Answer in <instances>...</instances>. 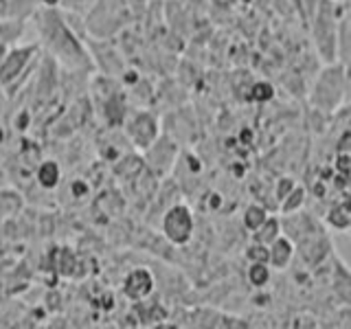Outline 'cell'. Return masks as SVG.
I'll list each match as a JSON object with an SVG mask.
<instances>
[{"label": "cell", "instance_id": "e0dca14e", "mask_svg": "<svg viewBox=\"0 0 351 329\" xmlns=\"http://www.w3.org/2000/svg\"><path fill=\"white\" fill-rule=\"evenodd\" d=\"M336 167H338L340 171H343V175H347V173H349V154H340Z\"/></svg>", "mask_w": 351, "mask_h": 329}, {"label": "cell", "instance_id": "ac0fdd59", "mask_svg": "<svg viewBox=\"0 0 351 329\" xmlns=\"http://www.w3.org/2000/svg\"><path fill=\"white\" fill-rule=\"evenodd\" d=\"M0 16H7V0H0Z\"/></svg>", "mask_w": 351, "mask_h": 329}, {"label": "cell", "instance_id": "5bb4252c", "mask_svg": "<svg viewBox=\"0 0 351 329\" xmlns=\"http://www.w3.org/2000/svg\"><path fill=\"white\" fill-rule=\"evenodd\" d=\"M248 257L252 261H257V263H266L268 261V248H266V244H259V241H257V246L248 248Z\"/></svg>", "mask_w": 351, "mask_h": 329}, {"label": "cell", "instance_id": "9c48e42d", "mask_svg": "<svg viewBox=\"0 0 351 329\" xmlns=\"http://www.w3.org/2000/svg\"><path fill=\"white\" fill-rule=\"evenodd\" d=\"M263 222H266V211H263L261 206L252 204V206L246 208V215H244V224H246V228L257 230Z\"/></svg>", "mask_w": 351, "mask_h": 329}, {"label": "cell", "instance_id": "52a82bcc", "mask_svg": "<svg viewBox=\"0 0 351 329\" xmlns=\"http://www.w3.org/2000/svg\"><path fill=\"white\" fill-rule=\"evenodd\" d=\"M38 182L44 186V189H53V186L60 182V167H58V162H53V160L42 162L40 169H38Z\"/></svg>", "mask_w": 351, "mask_h": 329}, {"label": "cell", "instance_id": "7c38bea8", "mask_svg": "<svg viewBox=\"0 0 351 329\" xmlns=\"http://www.w3.org/2000/svg\"><path fill=\"white\" fill-rule=\"evenodd\" d=\"M252 99H257V101H268V99H272L274 90H272V86L268 82H259L252 86Z\"/></svg>", "mask_w": 351, "mask_h": 329}, {"label": "cell", "instance_id": "6da1fadb", "mask_svg": "<svg viewBox=\"0 0 351 329\" xmlns=\"http://www.w3.org/2000/svg\"><path fill=\"white\" fill-rule=\"evenodd\" d=\"M42 33H44V38H47V42L51 44V49L58 53L62 60H66L69 64H82L84 62L82 47L75 42V38L71 36V31L64 27V22L55 14L44 16Z\"/></svg>", "mask_w": 351, "mask_h": 329}, {"label": "cell", "instance_id": "ffe728a7", "mask_svg": "<svg viewBox=\"0 0 351 329\" xmlns=\"http://www.w3.org/2000/svg\"><path fill=\"white\" fill-rule=\"evenodd\" d=\"M42 3H44V5H49V7H53V5H58L60 0H42Z\"/></svg>", "mask_w": 351, "mask_h": 329}, {"label": "cell", "instance_id": "ba28073f", "mask_svg": "<svg viewBox=\"0 0 351 329\" xmlns=\"http://www.w3.org/2000/svg\"><path fill=\"white\" fill-rule=\"evenodd\" d=\"M329 224H332L334 228H340V230L349 228V224H351L349 202H340L332 208V213H329Z\"/></svg>", "mask_w": 351, "mask_h": 329}, {"label": "cell", "instance_id": "8992f818", "mask_svg": "<svg viewBox=\"0 0 351 329\" xmlns=\"http://www.w3.org/2000/svg\"><path fill=\"white\" fill-rule=\"evenodd\" d=\"M292 244L290 239L285 237H274L272 239V248L268 250V261H272L277 268H283L288 266V261L292 259Z\"/></svg>", "mask_w": 351, "mask_h": 329}, {"label": "cell", "instance_id": "7a4b0ae2", "mask_svg": "<svg viewBox=\"0 0 351 329\" xmlns=\"http://www.w3.org/2000/svg\"><path fill=\"white\" fill-rule=\"evenodd\" d=\"M162 230L173 244H186L193 235V215L186 206H171L162 219Z\"/></svg>", "mask_w": 351, "mask_h": 329}, {"label": "cell", "instance_id": "4fadbf2b", "mask_svg": "<svg viewBox=\"0 0 351 329\" xmlns=\"http://www.w3.org/2000/svg\"><path fill=\"white\" fill-rule=\"evenodd\" d=\"M303 195H305L303 189H292V193L288 195L290 200H288V202H283V211H285V213H290V211H294V208H299V206L303 204Z\"/></svg>", "mask_w": 351, "mask_h": 329}, {"label": "cell", "instance_id": "3957f363", "mask_svg": "<svg viewBox=\"0 0 351 329\" xmlns=\"http://www.w3.org/2000/svg\"><path fill=\"white\" fill-rule=\"evenodd\" d=\"M123 290H125V294L130 296V299H134V301L145 299V296L154 290V279H152L149 270H145V268L132 270L128 274L125 283H123Z\"/></svg>", "mask_w": 351, "mask_h": 329}, {"label": "cell", "instance_id": "5b68a950", "mask_svg": "<svg viewBox=\"0 0 351 329\" xmlns=\"http://www.w3.org/2000/svg\"><path fill=\"white\" fill-rule=\"evenodd\" d=\"M130 132H132V136H134L138 147H149L152 141L156 138V121H154L149 114L143 112V114H138L134 119V123H132Z\"/></svg>", "mask_w": 351, "mask_h": 329}, {"label": "cell", "instance_id": "9a60e30c", "mask_svg": "<svg viewBox=\"0 0 351 329\" xmlns=\"http://www.w3.org/2000/svg\"><path fill=\"white\" fill-rule=\"evenodd\" d=\"M290 189H292V180H290V178H283V180L279 182V186H277V195H279V200H285V195L290 193Z\"/></svg>", "mask_w": 351, "mask_h": 329}, {"label": "cell", "instance_id": "44dd1931", "mask_svg": "<svg viewBox=\"0 0 351 329\" xmlns=\"http://www.w3.org/2000/svg\"><path fill=\"white\" fill-rule=\"evenodd\" d=\"M64 3H66V0H64ZM82 3H93V0H82Z\"/></svg>", "mask_w": 351, "mask_h": 329}, {"label": "cell", "instance_id": "277c9868", "mask_svg": "<svg viewBox=\"0 0 351 329\" xmlns=\"http://www.w3.org/2000/svg\"><path fill=\"white\" fill-rule=\"evenodd\" d=\"M31 53H33V49H18V51H11L9 55H5V60L0 62V82L9 84L11 80H16L22 71V66L27 64Z\"/></svg>", "mask_w": 351, "mask_h": 329}, {"label": "cell", "instance_id": "30bf717a", "mask_svg": "<svg viewBox=\"0 0 351 329\" xmlns=\"http://www.w3.org/2000/svg\"><path fill=\"white\" fill-rule=\"evenodd\" d=\"M257 230H259V233H257L259 244H268V241H272L274 237L279 235V222H277V219H268L266 217V222H263Z\"/></svg>", "mask_w": 351, "mask_h": 329}, {"label": "cell", "instance_id": "8fae6325", "mask_svg": "<svg viewBox=\"0 0 351 329\" xmlns=\"http://www.w3.org/2000/svg\"><path fill=\"white\" fill-rule=\"evenodd\" d=\"M248 279L252 285H257V288H261V285H266L268 279H270V272L266 268V263H252L250 270H248Z\"/></svg>", "mask_w": 351, "mask_h": 329}, {"label": "cell", "instance_id": "d6986e66", "mask_svg": "<svg viewBox=\"0 0 351 329\" xmlns=\"http://www.w3.org/2000/svg\"><path fill=\"white\" fill-rule=\"evenodd\" d=\"M5 55H7V49H5V44H0V62L5 60Z\"/></svg>", "mask_w": 351, "mask_h": 329}, {"label": "cell", "instance_id": "2e32d148", "mask_svg": "<svg viewBox=\"0 0 351 329\" xmlns=\"http://www.w3.org/2000/svg\"><path fill=\"white\" fill-rule=\"evenodd\" d=\"M62 257H64V259H62V272H64V274H71V272H73V255H71L69 250H64V252H62Z\"/></svg>", "mask_w": 351, "mask_h": 329}]
</instances>
